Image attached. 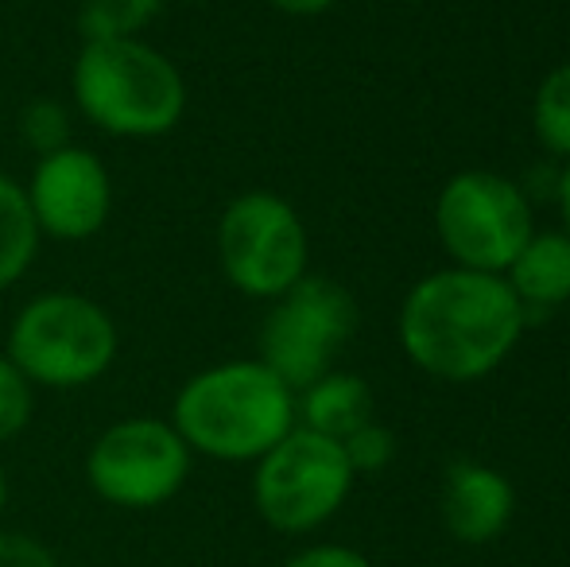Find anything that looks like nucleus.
<instances>
[{
  "instance_id": "6ab92c4d",
  "label": "nucleus",
  "mask_w": 570,
  "mask_h": 567,
  "mask_svg": "<svg viewBox=\"0 0 570 567\" xmlns=\"http://www.w3.org/2000/svg\"><path fill=\"white\" fill-rule=\"evenodd\" d=\"M342 451H345V459H350L353 475H376V470L389 467L392 454H396V439H392V431L384 424L368 420V424H361L353 436L342 439Z\"/></svg>"
},
{
  "instance_id": "0eeeda50",
  "label": "nucleus",
  "mask_w": 570,
  "mask_h": 567,
  "mask_svg": "<svg viewBox=\"0 0 570 567\" xmlns=\"http://www.w3.org/2000/svg\"><path fill=\"white\" fill-rule=\"evenodd\" d=\"M435 234L458 268L504 276L535 234L532 203L509 175L458 172L435 198Z\"/></svg>"
},
{
  "instance_id": "9b49d317",
  "label": "nucleus",
  "mask_w": 570,
  "mask_h": 567,
  "mask_svg": "<svg viewBox=\"0 0 570 567\" xmlns=\"http://www.w3.org/2000/svg\"><path fill=\"white\" fill-rule=\"evenodd\" d=\"M517 490L485 462H454L443 482V525L462 545H489L509 529Z\"/></svg>"
},
{
  "instance_id": "412c9836",
  "label": "nucleus",
  "mask_w": 570,
  "mask_h": 567,
  "mask_svg": "<svg viewBox=\"0 0 570 567\" xmlns=\"http://www.w3.org/2000/svg\"><path fill=\"white\" fill-rule=\"evenodd\" d=\"M284 567H373V564H368L357 548L315 545V548H303V553H295Z\"/></svg>"
},
{
  "instance_id": "9d476101",
  "label": "nucleus",
  "mask_w": 570,
  "mask_h": 567,
  "mask_svg": "<svg viewBox=\"0 0 570 567\" xmlns=\"http://www.w3.org/2000/svg\"><path fill=\"white\" fill-rule=\"evenodd\" d=\"M23 195H28L39 237L70 245L98 237L114 214L109 167L98 159V151L82 144H67L51 156H39L23 183Z\"/></svg>"
},
{
  "instance_id": "f257e3e1",
  "label": "nucleus",
  "mask_w": 570,
  "mask_h": 567,
  "mask_svg": "<svg viewBox=\"0 0 570 567\" xmlns=\"http://www.w3.org/2000/svg\"><path fill=\"white\" fill-rule=\"evenodd\" d=\"M528 311L497 273L439 268L400 303L396 334L407 362L428 378L470 385L501 370L524 334Z\"/></svg>"
},
{
  "instance_id": "f8f14e48",
  "label": "nucleus",
  "mask_w": 570,
  "mask_h": 567,
  "mask_svg": "<svg viewBox=\"0 0 570 567\" xmlns=\"http://www.w3.org/2000/svg\"><path fill=\"white\" fill-rule=\"evenodd\" d=\"M504 281L524 311H556L570 303V237L563 229H535L517 253Z\"/></svg>"
},
{
  "instance_id": "5701e85b",
  "label": "nucleus",
  "mask_w": 570,
  "mask_h": 567,
  "mask_svg": "<svg viewBox=\"0 0 570 567\" xmlns=\"http://www.w3.org/2000/svg\"><path fill=\"white\" fill-rule=\"evenodd\" d=\"M559 214H563V234L570 237V164L559 175Z\"/></svg>"
},
{
  "instance_id": "2eb2a0df",
  "label": "nucleus",
  "mask_w": 570,
  "mask_h": 567,
  "mask_svg": "<svg viewBox=\"0 0 570 567\" xmlns=\"http://www.w3.org/2000/svg\"><path fill=\"white\" fill-rule=\"evenodd\" d=\"M167 0H82L78 31L82 43L94 39H144V31L164 16Z\"/></svg>"
},
{
  "instance_id": "4be33fe9",
  "label": "nucleus",
  "mask_w": 570,
  "mask_h": 567,
  "mask_svg": "<svg viewBox=\"0 0 570 567\" xmlns=\"http://www.w3.org/2000/svg\"><path fill=\"white\" fill-rule=\"evenodd\" d=\"M264 4H272L284 16H323V12H331L338 0H264Z\"/></svg>"
},
{
  "instance_id": "1a4fd4ad",
  "label": "nucleus",
  "mask_w": 570,
  "mask_h": 567,
  "mask_svg": "<svg viewBox=\"0 0 570 567\" xmlns=\"http://www.w3.org/2000/svg\"><path fill=\"white\" fill-rule=\"evenodd\" d=\"M195 454L159 417H128L101 431L86 451V482L106 506L159 509L187 486Z\"/></svg>"
},
{
  "instance_id": "aec40b11",
  "label": "nucleus",
  "mask_w": 570,
  "mask_h": 567,
  "mask_svg": "<svg viewBox=\"0 0 570 567\" xmlns=\"http://www.w3.org/2000/svg\"><path fill=\"white\" fill-rule=\"evenodd\" d=\"M0 567H59V560L43 540L0 529Z\"/></svg>"
},
{
  "instance_id": "20e7f679",
  "label": "nucleus",
  "mask_w": 570,
  "mask_h": 567,
  "mask_svg": "<svg viewBox=\"0 0 570 567\" xmlns=\"http://www.w3.org/2000/svg\"><path fill=\"white\" fill-rule=\"evenodd\" d=\"M117 323L94 295L39 292L16 311L4 358L36 389H82L117 362Z\"/></svg>"
},
{
  "instance_id": "dca6fc26",
  "label": "nucleus",
  "mask_w": 570,
  "mask_h": 567,
  "mask_svg": "<svg viewBox=\"0 0 570 567\" xmlns=\"http://www.w3.org/2000/svg\"><path fill=\"white\" fill-rule=\"evenodd\" d=\"M532 129L535 140L551 151V156L570 164V62H559L548 70L532 101Z\"/></svg>"
},
{
  "instance_id": "f03ea898",
  "label": "nucleus",
  "mask_w": 570,
  "mask_h": 567,
  "mask_svg": "<svg viewBox=\"0 0 570 567\" xmlns=\"http://www.w3.org/2000/svg\"><path fill=\"white\" fill-rule=\"evenodd\" d=\"M295 424V393L261 358L206 365L171 404V428L190 454L218 462H256Z\"/></svg>"
},
{
  "instance_id": "f3484780",
  "label": "nucleus",
  "mask_w": 570,
  "mask_h": 567,
  "mask_svg": "<svg viewBox=\"0 0 570 567\" xmlns=\"http://www.w3.org/2000/svg\"><path fill=\"white\" fill-rule=\"evenodd\" d=\"M16 129H20L23 148L39 159V156H51V151L67 148V144H75L70 140V133H75V114H70L59 98H36L20 109Z\"/></svg>"
},
{
  "instance_id": "a211bd4d",
  "label": "nucleus",
  "mask_w": 570,
  "mask_h": 567,
  "mask_svg": "<svg viewBox=\"0 0 570 567\" xmlns=\"http://www.w3.org/2000/svg\"><path fill=\"white\" fill-rule=\"evenodd\" d=\"M36 420V385L0 354V443L20 439Z\"/></svg>"
},
{
  "instance_id": "b1692460",
  "label": "nucleus",
  "mask_w": 570,
  "mask_h": 567,
  "mask_svg": "<svg viewBox=\"0 0 570 567\" xmlns=\"http://www.w3.org/2000/svg\"><path fill=\"white\" fill-rule=\"evenodd\" d=\"M4 506H8V475L0 467V517H4Z\"/></svg>"
},
{
  "instance_id": "4468645a",
  "label": "nucleus",
  "mask_w": 570,
  "mask_h": 567,
  "mask_svg": "<svg viewBox=\"0 0 570 567\" xmlns=\"http://www.w3.org/2000/svg\"><path fill=\"white\" fill-rule=\"evenodd\" d=\"M39 226L31 218L23 183L0 172V292L20 284L39 257Z\"/></svg>"
},
{
  "instance_id": "39448f33",
  "label": "nucleus",
  "mask_w": 570,
  "mask_h": 567,
  "mask_svg": "<svg viewBox=\"0 0 570 567\" xmlns=\"http://www.w3.org/2000/svg\"><path fill=\"white\" fill-rule=\"evenodd\" d=\"M353 467L338 439L295 424L256 459L253 506L261 521L287 537H303L326 525L353 490Z\"/></svg>"
},
{
  "instance_id": "6e6552de",
  "label": "nucleus",
  "mask_w": 570,
  "mask_h": 567,
  "mask_svg": "<svg viewBox=\"0 0 570 567\" xmlns=\"http://www.w3.org/2000/svg\"><path fill=\"white\" fill-rule=\"evenodd\" d=\"M357 331V300L331 276H303L272 300L261 323V362L292 393L334 370V358Z\"/></svg>"
},
{
  "instance_id": "423d86ee",
  "label": "nucleus",
  "mask_w": 570,
  "mask_h": 567,
  "mask_svg": "<svg viewBox=\"0 0 570 567\" xmlns=\"http://www.w3.org/2000/svg\"><path fill=\"white\" fill-rule=\"evenodd\" d=\"M218 265L248 300H279L311 273V237L284 195L245 190L218 218Z\"/></svg>"
},
{
  "instance_id": "ddd939ff",
  "label": "nucleus",
  "mask_w": 570,
  "mask_h": 567,
  "mask_svg": "<svg viewBox=\"0 0 570 567\" xmlns=\"http://www.w3.org/2000/svg\"><path fill=\"white\" fill-rule=\"evenodd\" d=\"M295 420H299V428H311L342 443L345 436H353L361 424L373 420V389L357 373L331 370L315 385L295 393Z\"/></svg>"
},
{
  "instance_id": "7ed1b4c3",
  "label": "nucleus",
  "mask_w": 570,
  "mask_h": 567,
  "mask_svg": "<svg viewBox=\"0 0 570 567\" xmlns=\"http://www.w3.org/2000/svg\"><path fill=\"white\" fill-rule=\"evenodd\" d=\"M75 114L117 140H156L187 114V78L148 39L82 43L70 70Z\"/></svg>"
}]
</instances>
